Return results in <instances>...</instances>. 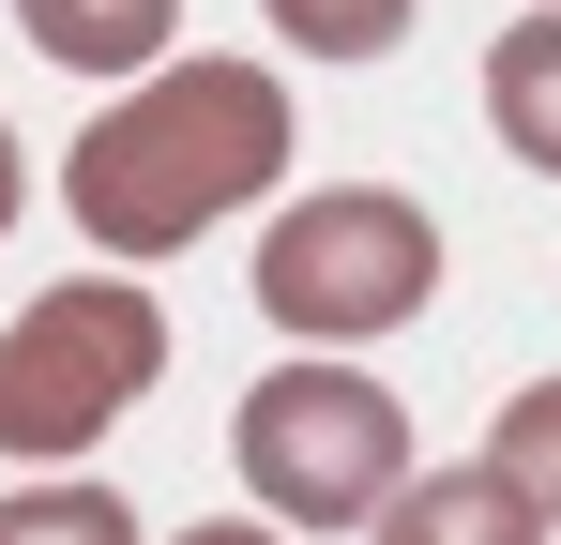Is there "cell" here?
I'll use <instances>...</instances> for the list:
<instances>
[{
	"instance_id": "6da1fadb",
	"label": "cell",
	"mask_w": 561,
	"mask_h": 545,
	"mask_svg": "<svg viewBox=\"0 0 561 545\" xmlns=\"http://www.w3.org/2000/svg\"><path fill=\"white\" fill-rule=\"evenodd\" d=\"M288 91L259 61H152L137 91H106L92 121H77V152H61V197H77V228H92V258H183L213 243V212H259L288 182Z\"/></svg>"
},
{
	"instance_id": "7a4b0ae2",
	"label": "cell",
	"mask_w": 561,
	"mask_h": 545,
	"mask_svg": "<svg viewBox=\"0 0 561 545\" xmlns=\"http://www.w3.org/2000/svg\"><path fill=\"white\" fill-rule=\"evenodd\" d=\"M228 469L274 531H379V500L410 485V409L394 379H365L350 349H304L274 379H243L228 409Z\"/></svg>"
},
{
	"instance_id": "3957f363",
	"label": "cell",
	"mask_w": 561,
	"mask_h": 545,
	"mask_svg": "<svg viewBox=\"0 0 561 545\" xmlns=\"http://www.w3.org/2000/svg\"><path fill=\"white\" fill-rule=\"evenodd\" d=\"M168 379V303L137 272H61L0 318V454L15 469H77V454Z\"/></svg>"
},
{
	"instance_id": "277c9868",
	"label": "cell",
	"mask_w": 561,
	"mask_h": 545,
	"mask_svg": "<svg viewBox=\"0 0 561 545\" xmlns=\"http://www.w3.org/2000/svg\"><path fill=\"white\" fill-rule=\"evenodd\" d=\"M425 303H440V212L394 197V182H319L304 212L259 228V318L304 334V349L410 334Z\"/></svg>"
},
{
	"instance_id": "5b68a950",
	"label": "cell",
	"mask_w": 561,
	"mask_h": 545,
	"mask_svg": "<svg viewBox=\"0 0 561 545\" xmlns=\"http://www.w3.org/2000/svg\"><path fill=\"white\" fill-rule=\"evenodd\" d=\"M379 545H561V531L470 454V469H410V485L379 500Z\"/></svg>"
},
{
	"instance_id": "8992f818",
	"label": "cell",
	"mask_w": 561,
	"mask_h": 545,
	"mask_svg": "<svg viewBox=\"0 0 561 545\" xmlns=\"http://www.w3.org/2000/svg\"><path fill=\"white\" fill-rule=\"evenodd\" d=\"M15 31H31L61 77H152L168 31H183V0H15Z\"/></svg>"
},
{
	"instance_id": "52a82bcc",
	"label": "cell",
	"mask_w": 561,
	"mask_h": 545,
	"mask_svg": "<svg viewBox=\"0 0 561 545\" xmlns=\"http://www.w3.org/2000/svg\"><path fill=\"white\" fill-rule=\"evenodd\" d=\"M485 121H501L516 167L561 182V15H516V31L485 46Z\"/></svg>"
},
{
	"instance_id": "ba28073f",
	"label": "cell",
	"mask_w": 561,
	"mask_h": 545,
	"mask_svg": "<svg viewBox=\"0 0 561 545\" xmlns=\"http://www.w3.org/2000/svg\"><path fill=\"white\" fill-rule=\"evenodd\" d=\"M0 545H137V500L92 485V469H31L0 500Z\"/></svg>"
},
{
	"instance_id": "9c48e42d",
	"label": "cell",
	"mask_w": 561,
	"mask_h": 545,
	"mask_svg": "<svg viewBox=\"0 0 561 545\" xmlns=\"http://www.w3.org/2000/svg\"><path fill=\"white\" fill-rule=\"evenodd\" d=\"M485 469H501V485H516V500H531V515L561 531V379L501 394V425H485Z\"/></svg>"
},
{
	"instance_id": "30bf717a",
	"label": "cell",
	"mask_w": 561,
	"mask_h": 545,
	"mask_svg": "<svg viewBox=\"0 0 561 545\" xmlns=\"http://www.w3.org/2000/svg\"><path fill=\"white\" fill-rule=\"evenodd\" d=\"M410 15H425V0H274V31L304 46V61H394Z\"/></svg>"
},
{
	"instance_id": "8fae6325",
	"label": "cell",
	"mask_w": 561,
	"mask_h": 545,
	"mask_svg": "<svg viewBox=\"0 0 561 545\" xmlns=\"http://www.w3.org/2000/svg\"><path fill=\"white\" fill-rule=\"evenodd\" d=\"M183 545H288V531H274V515H197Z\"/></svg>"
},
{
	"instance_id": "7c38bea8",
	"label": "cell",
	"mask_w": 561,
	"mask_h": 545,
	"mask_svg": "<svg viewBox=\"0 0 561 545\" xmlns=\"http://www.w3.org/2000/svg\"><path fill=\"white\" fill-rule=\"evenodd\" d=\"M15 197H31V152H15V121H0V228H15Z\"/></svg>"
},
{
	"instance_id": "4fadbf2b",
	"label": "cell",
	"mask_w": 561,
	"mask_h": 545,
	"mask_svg": "<svg viewBox=\"0 0 561 545\" xmlns=\"http://www.w3.org/2000/svg\"><path fill=\"white\" fill-rule=\"evenodd\" d=\"M531 15H561V0H531Z\"/></svg>"
}]
</instances>
